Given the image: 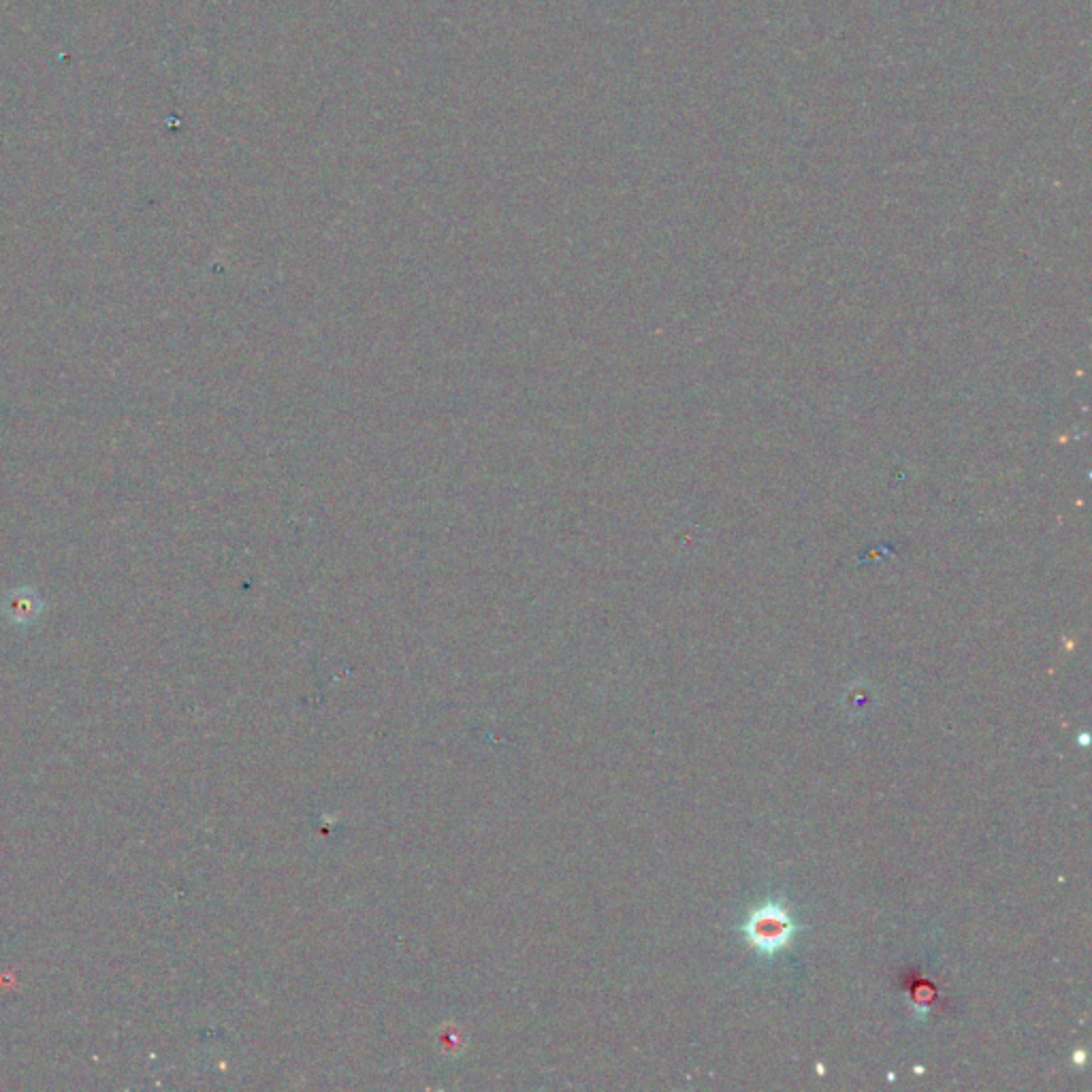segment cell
Wrapping results in <instances>:
<instances>
[{
	"label": "cell",
	"instance_id": "obj_1",
	"mask_svg": "<svg viewBox=\"0 0 1092 1092\" xmlns=\"http://www.w3.org/2000/svg\"><path fill=\"white\" fill-rule=\"evenodd\" d=\"M798 933L800 926L792 918L790 909L775 901L753 907L743 922L747 943L764 958H773L785 947H790Z\"/></svg>",
	"mask_w": 1092,
	"mask_h": 1092
}]
</instances>
